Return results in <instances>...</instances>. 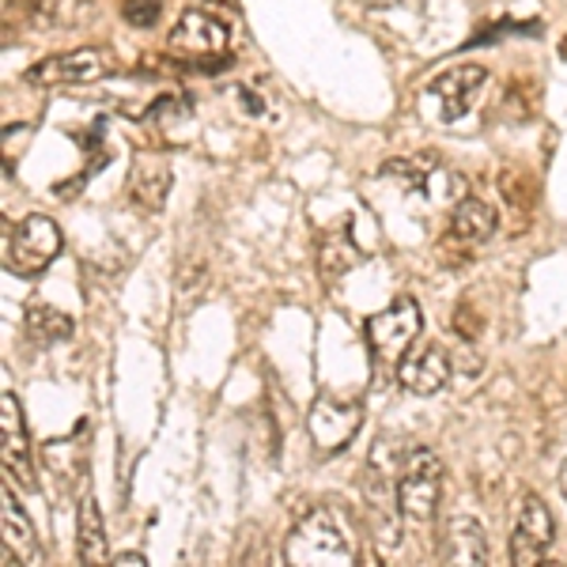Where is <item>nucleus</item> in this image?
Listing matches in <instances>:
<instances>
[{
    "label": "nucleus",
    "mask_w": 567,
    "mask_h": 567,
    "mask_svg": "<svg viewBox=\"0 0 567 567\" xmlns=\"http://www.w3.org/2000/svg\"><path fill=\"white\" fill-rule=\"evenodd\" d=\"M130 194H133V205L155 213V208H159L171 194V171L163 167L159 159H152V155H141V159H133Z\"/></svg>",
    "instance_id": "15"
},
{
    "label": "nucleus",
    "mask_w": 567,
    "mask_h": 567,
    "mask_svg": "<svg viewBox=\"0 0 567 567\" xmlns=\"http://www.w3.org/2000/svg\"><path fill=\"white\" fill-rule=\"evenodd\" d=\"M484 87H488V69L465 61V65L439 72L424 91V103L435 106L432 114L439 122H458V117H465L473 110V103L481 99Z\"/></svg>",
    "instance_id": "6"
},
{
    "label": "nucleus",
    "mask_w": 567,
    "mask_h": 567,
    "mask_svg": "<svg viewBox=\"0 0 567 567\" xmlns=\"http://www.w3.org/2000/svg\"><path fill=\"white\" fill-rule=\"evenodd\" d=\"M61 254V231L50 216H23L16 224V231L8 235V246H4V261H8V272L23 280H34L58 261Z\"/></svg>",
    "instance_id": "4"
},
{
    "label": "nucleus",
    "mask_w": 567,
    "mask_h": 567,
    "mask_svg": "<svg viewBox=\"0 0 567 567\" xmlns=\"http://www.w3.org/2000/svg\"><path fill=\"white\" fill-rule=\"evenodd\" d=\"M0 462L4 473L20 488H34V470H31V443H27V424H23V405L12 390H4L0 398Z\"/></svg>",
    "instance_id": "11"
},
{
    "label": "nucleus",
    "mask_w": 567,
    "mask_h": 567,
    "mask_svg": "<svg viewBox=\"0 0 567 567\" xmlns=\"http://www.w3.org/2000/svg\"><path fill=\"white\" fill-rule=\"evenodd\" d=\"M496 224H499L496 208H492L488 200H481V197H462L458 208H454V216H451L454 239L465 243V246L488 243L492 235H496Z\"/></svg>",
    "instance_id": "13"
},
{
    "label": "nucleus",
    "mask_w": 567,
    "mask_h": 567,
    "mask_svg": "<svg viewBox=\"0 0 567 567\" xmlns=\"http://www.w3.org/2000/svg\"><path fill=\"white\" fill-rule=\"evenodd\" d=\"M284 560L296 567H344L355 560V548L344 534L341 518L329 507H315L284 537Z\"/></svg>",
    "instance_id": "1"
},
{
    "label": "nucleus",
    "mask_w": 567,
    "mask_h": 567,
    "mask_svg": "<svg viewBox=\"0 0 567 567\" xmlns=\"http://www.w3.org/2000/svg\"><path fill=\"white\" fill-rule=\"evenodd\" d=\"M114 564H117V567H144L148 560H144V553H122Z\"/></svg>",
    "instance_id": "20"
},
{
    "label": "nucleus",
    "mask_w": 567,
    "mask_h": 567,
    "mask_svg": "<svg viewBox=\"0 0 567 567\" xmlns=\"http://www.w3.org/2000/svg\"><path fill=\"white\" fill-rule=\"evenodd\" d=\"M560 492H564V499H567V458L560 462Z\"/></svg>",
    "instance_id": "21"
},
{
    "label": "nucleus",
    "mask_w": 567,
    "mask_h": 567,
    "mask_svg": "<svg viewBox=\"0 0 567 567\" xmlns=\"http://www.w3.org/2000/svg\"><path fill=\"white\" fill-rule=\"evenodd\" d=\"M122 16L133 27H155L163 20V0H125Z\"/></svg>",
    "instance_id": "19"
},
{
    "label": "nucleus",
    "mask_w": 567,
    "mask_h": 567,
    "mask_svg": "<svg viewBox=\"0 0 567 567\" xmlns=\"http://www.w3.org/2000/svg\"><path fill=\"white\" fill-rule=\"evenodd\" d=\"M363 515H368V529L374 537V545L382 548H398L401 545V499H398V484H390V477L382 473V465H368L363 473Z\"/></svg>",
    "instance_id": "8"
},
{
    "label": "nucleus",
    "mask_w": 567,
    "mask_h": 567,
    "mask_svg": "<svg viewBox=\"0 0 567 567\" xmlns=\"http://www.w3.org/2000/svg\"><path fill=\"white\" fill-rule=\"evenodd\" d=\"M4 545L16 548V556L27 564H34L42 556L31 518H27V511L20 507V499L12 496V488H4Z\"/></svg>",
    "instance_id": "17"
},
{
    "label": "nucleus",
    "mask_w": 567,
    "mask_h": 567,
    "mask_svg": "<svg viewBox=\"0 0 567 567\" xmlns=\"http://www.w3.org/2000/svg\"><path fill=\"white\" fill-rule=\"evenodd\" d=\"M443 496V462L432 446H413L401 462L398 499L409 523H432Z\"/></svg>",
    "instance_id": "3"
},
{
    "label": "nucleus",
    "mask_w": 567,
    "mask_h": 567,
    "mask_svg": "<svg viewBox=\"0 0 567 567\" xmlns=\"http://www.w3.org/2000/svg\"><path fill=\"white\" fill-rule=\"evenodd\" d=\"M446 560L451 564H488V537L473 515H458L446 526Z\"/></svg>",
    "instance_id": "14"
},
{
    "label": "nucleus",
    "mask_w": 567,
    "mask_h": 567,
    "mask_svg": "<svg viewBox=\"0 0 567 567\" xmlns=\"http://www.w3.org/2000/svg\"><path fill=\"white\" fill-rule=\"evenodd\" d=\"M76 556L84 564H106V523H103V511H99L95 496L80 499V515H76Z\"/></svg>",
    "instance_id": "16"
},
{
    "label": "nucleus",
    "mask_w": 567,
    "mask_h": 567,
    "mask_svg": "<svg viewBox=\"0 0 567 567\" xmlns=\"http://www.w3.org/2000/svg\"><path fill=\"white\" fill-rule=\"evenodd\" d=\"M556 542V523L553 511L542 496H523L515 518V534H511V564L515 567H537L545 564L548 548Z\"/></svg>",
    "instance_id": "7"
},
{
    "label": "nucleus",
    "mask_w": 567,
    "mask_h": 567,
    "mask_svg": "<svg viewBox=\"0 0 567 567\" xmlns=\"http://www.w3.org/2000/svg\"><path fill=\"white\" fill-rule=\"evenodd\" d=\"M307 427H310V439H315L318 451L337 454V451H344L355 435H360L363 409L355 405V401H341V398H329V393H322V398H315V405H310Z\"/></svg>",
    "instance_id": "10"
},
{
    "label": "nucleus",
    "mask_w": 567,
    "mask_h": 567,
    "mask_svg": "<svg viewBox=\"0 0 567 567\" xmlns=\"http://www.w3.org/2000/svg\"><path fill=\"white\" fill-rule=\"evenodd\" d=\"M23 326H27V333H31V341L42 344V349H50V344L69 341V337H72V318L65 315V310L45 307V303L27 307Z\"/></svg>",
    "instance_id": "18"
},
{
    "label": "nucleus",
    "mask_w": 567,
    "mask_h": 567,
    "mask_svg": "<svg viewBox=\"0 0 567 567\" xmlns=\"http://www.w3.org/2000/svg\"><path fill=\"white\" fill-rule=\"evenodd\" d=\"M227 45H231V27L213 12H186L167 39L171 58L186 61V65H197L205 72H216L231 61Z\"/></svg>",
    "instance_id": "2"
},
{
    "label": "nucleus",
    "mask_w": 567,
    "mask_h": 567,
    "mask_svg": "<svg viewBox=\"0 0 567 567\" xmlns=\"http://www.w3.org/2000/svg\"><path fill=\"white\" fill-rule=\"evenodd\" d=\"M560 53H564V61H567V39H564V45H560Z\"/></svg>",
    "instance_id": "22"
},
{
    "label": "nucleus",
    "mask_w": 567,
    "mask_h": 567,
    "mask_svg": "<svg viewBox=\"0 0 567 567\" xmlns=\"http://www.w3.org/2000/svg\"><path fill=\"white\" fill-rule=\"evenodd\" d=\"M420 326H424L420 303L409 296H401V299H393L386 310H379L374 318H368V341L382 360H401V355L413 349V341L420 337Z\"/></svg>",
    "instance_id": "9"
},
{
    "label": "nucleus",
    "mask_w": 567,
    "mask_h": 567,
    "mask_svg": "<svg viewBox=\"0 0 567 567\" xmlns=\"http://www.w3.org/2000/svg\"><path fill=\"white\" fill-rule=\"evenodd\" d=\"M114 69H117V61L110 50H103V45H80V50L53 53V58L39 61V65L27 72V84H34V87H87V84L106 80Z\"/></svg>",
    "instance_id": "5"
},
{
    "label": "nucleus",
    "mask_w": 567,
    "mask_h": 567,
    "mask_svg": "<svg viewBox=\"0 0 567 567\" xmlns=\"http://www.w3.org/2000/svg\"><path fill=\"white\" fill-rule=\"evenodd\" d=\"M451 371H454L451 352H446L439 341H432V344H420V349L401 355L398 382L409 393H416V398H432V393H439L446 382H451Z\"/></svg>",
    "instance_id": "12"
}]
</instances>
